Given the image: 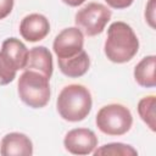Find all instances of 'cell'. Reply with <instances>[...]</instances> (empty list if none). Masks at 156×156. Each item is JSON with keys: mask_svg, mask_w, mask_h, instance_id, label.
<instances>
[{"mask_svg": "<svg viewBox=\"0 0 156 156\" xmlns=\"http://www.w3.org/2000/svg\"><path fill=\"white\" fill-rule=\"evenodd\" d=\"M57 65L62 74L68 78H79L84 76L90 67V58L88 52L83 49L72 57L57 58Z\"/></svg>", "mask_w": 156, "mask_h": 156, "instance_id": "7c38bea8", "label": "cell"}, {"mask_svg": "<svg viewBox=\"0 0 156 156\" xmlns=\"http://www.w3.org/2000/svg\"><path fill=\"white\" fill-rule=\"evenodd\" d=\"M15 0H0V20L6 18L13 9Z\"/></svg>", "mask_w": 156, "mask_h": 156, "instance_id": "ac0fdd59", "label": "cell"}, {"mask_svg": "<svg viewBox=\"0 0 156 156\" xmlns=\"http://www.w3.org/2000/svg\"><path fill=\"white\" fill-rule=\"evenodd\" d=\"M16 68L0 54V85H7L16 78Z\"/></svg>", "mask_w": 156, "mask_h": 156, "instance_id": "2e32d148", "label": "cell"}, {"mask_svg": "<svg viewBox=\"0 0 156 156\" xmlns=\"http://www.w3.org/2000/svg\"><path fill=\"white\" fill-rule=\"evenodd\" d=\"M156 56L149 55L141 58L134 68V79L143 88H154L156 85L155 78Z\"/></svg>", "mask_w": 156, "mask_h": 156, "instance_id": "4fadbf2b", "label": "cell"}, {"mask_svg": "<svg viewBox=\"0 0 156 156\" xmlns=\"http://www.w3.org/2000/svg\"><path fill=\"white\" fill-rule=\"evenodd\" d=\"M96 127L104 134L119 136L130 130L133 116L130 110L122 104H108L102 106L95 117Z\"/></svg>", "mask_w": 156, "mask_h": 156, "instance_id": "277c9868", "label": "cell"}, {"mask_svg": "<svg viewBox=\"0 0 156 156\" xmlns=\"http://www.w3.org/2000/svg\"><path fill=\"white\" fill-rule=\"evenodd\" d=\"M112 16L111 10L100 2H89L76 12L74 23L83 34L95 37L105 29Z\"/></svg>", "mask_w": 156, "mask_h": 156, "instance_id": "5b68a950", "label": "cell"}, {"mask_svg": "<svg viewBox=\"0 0 156 156\" xmlns=\"http://www.w3.org/2000/svg\"><path fill=\"white\" fill-rule=\"evenodd\" d=\"M50 78L34 69H24L18 78L17 91L21 101L32 108H41L50 100Z\"/></svg>", "mask_w": 156, "mask_h": 156, "instance_id": "3957f363", "label": "cell"}, {"mask_svg": "<svg viewBox=\"0 0 156 156\" xmlns=\"http://www.w3.org/2000/svg\"><path fill=\"white\" fill-rule=\"evenodd\" d=\"M110 7L112 9H116V10H123V9H127L129 7L134 0H104Z\"/></svg>", "mask_w": 156, "mask_h": 156, "instance_id": "d6986e66", "label": "cell"}, {"mask_svg": "<svg viewBox=\"0 0 156 156\" xmlns=\"http://www.w3.org/2000/svg\"><path fill=\"white\" fill-rule=\"evenodd\" d=\"M155 108H156V96L149 95L139 100L138 102V113L143 122L152 130L156 129V122H155Z\"/></svg>", "mask_w": 156, "mask_h": 156, "instance_id": "5bb4252c", "label": "cell"}, {"mask_svg": "<svg viewBox=\"0 0 156 156\" xmlns=\"http://www.w3.org/2000/svg\"><path fill=\"white\" fill-rule=\"evenodd\" d=\"M84 34L78 27L62 29L54 39L52 50L57 58H67L77 55L83 50Z\"/></svg>", "mask_w": 156, "mask_h": 156, "instance_id": "8992f818", "label": "cell"}, {"mask_svg": "<svg viewBox=\"0 0 156 156\" xmlns=\"http://www.w3.org/2000/svg\"><path fill=\"white\" fill-rule=\"evenodd\" d=\"M0 154L2 156H30L33 155V143L23 133H7L1 139Z\"/></svg>", "mask_w": 156, "mask_h": 156, "instance_id": "9c48e42d", "label": "cell"}, {"mask_svg": "<svg viewBox=\"0 0 156 156\" xmlns=\"http://www.w3.org/2000/svg\"><path fill=\"white\" fill-rule=\"evenodd\" d=\"M94 155H113V156H135L138 151L128 144L123 143H108L100 147H96L93 151Z\"/></svg>", "mask_w": 156, "mask_h": 156, "instance_id": "9a60e30c", "label": "cell"}, {"mask_svg": "<svg viewBox=\"0 0 156 156\" xmlns=\"http://www.w3.org/2000/svg\"><path fill=\"white\" fill-rule=\"evenodd\" d=\"M24 69H34L48 78H51L54 71L52 55L45 46H34L28 51V58Z\"/></svg>", "mask_w": 156, "mask_h": 156, "instance_id": "30bf717a", "label": "cell"}, {"mask_svg": "<svg viewBox=\"0 0 156 156\" xmlns=\"http://www.w3.org/2000/svg\"><path fill=\"white\" fill-rule=\"evenodd\" d=\"M63 146L72 155H89L98 147V136L91 129L74 128L66 133Z\"/></svg>", "mask_w": 156, "mask_h": 156, "instance_id": "52a82bcc", "label": "cell"}, {"mask_svg": "<svg viewBox=\"0 0 156 156\" xmlns=\"http://www.w3.org/2000/svg\"><path fill=\"white\" fill-rule=\"evenodd\" d=\"M28 51L29 50L27 49V46L20 39L12 37L2 41L0 54L11 62L16 71H18L24 69L28 58Z\"/></svg>", "mask_w": 156, "mask_h": 156, "instance_id": "8fae6325", "label": "cell"}, {"mask_svg": "<svg viewBox=\"0 0 156 156\" xmlns=\"http://www.w3.org/2000/svg\"><path fill=\"white\" fill-rule=\"evenodd\" d=\"M93 107L90 90L82 84H68L62 88L56 100V108L62 119L80 122L88 117Z\"/></svg>", "mask_w": 156, "mask_h": 156, "instance_id": "7a4b0ae2", "label": "cell"}, {"mask_svg": "<svg viewBox=\"0 0 156 156\" xmlns=\"http://www.w3.org/2000/svg\"><path fill=\"white\" fill-rule=\"evenodd\" d=\"M138 50L139 39L129 24L122 21L110 24L104 44V52L111 62L126 63L138 54Z\"/></svg>", "mask_w": 156, "mask_h": 156, "instance_id": "6da1fadb", "label": "cell"}, {"mask_svg": "<svg viewBox=\"0 0 156 156\" xmlns=\"http://www.w3.org/2000/svg\"><path fill=\"white\" fill-rule=\"evenodd\" d=\"M62 1L71 7H77V6H80L83 2H85L87 0H62Z\"/></svg>", "mask_w": 156, "mask_h": 156, "instance_id": "ffe728a7", "label": "cell"}, {"mask_svg": "<svg viewBox=\"0 0 156 156\" xmlns=\"http://www.w3.org/2000/svg\"><path fill=\"white\" fill-rule=\"evenodd\" d=\"M49 33L50 22L41 13H29L24 16L20 23V34L29 43L40 41Z\"/></svg>", "mask_w": 156, "mask_h": 156, "instance_id": "ba28073f", "label": "cell"}, {"mask_svg": "<svg viewBox=\"0 0 156 156\" xmlns=\"http://www.w3.org/2000/svg\"><path fill=\"white\" fill-rule=\"evenodd\" d=\"M155 0H149L145 7V21L151 28H155Z\"/></svg>", "mask_w": 156, "mask_h": 156, "instance_id": "e0dca14e", "label": "cell"}]
</instances>
